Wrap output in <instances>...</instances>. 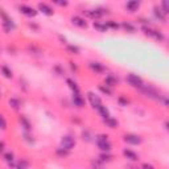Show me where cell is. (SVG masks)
I'll use <instances>...</instances> for the list:
<instances>
[{
  "label": "cell",
  "mask_w": 169,
  "mask_h": 169,
  "mask_svg": "<svg viewBox=\"0 0 169 169\" xmlns=\"http://www.w3.org/2000/svg\"><path fill=\"white\" fill-rule=\"evenodd\" d=\"M104 81H106V84H107V87H114V86H116L118 82H119V81H118V78H116V77H114L112 74H108L107 77H106Z\"/></svg>",
  "instance_id": "4fadbf2b"
},
{
  "label": "cell",
  "mask_w": 169,
  "mask_h": 169,
  "mask_svg": "<svg viewBox=\"0 0 169 169\" xmlns=\"http://www.w3.org/2000/svg\"><path fill=\"white\" fill-rule=\"evenodd\" d=\"M155 16H156L157 17V19H160V20H161V21H165L167 19H165V15H164V13H163V11L161 10H160V8H157V7H155Z\"/></svg>",
  "instance_id": "d6986e66"
},
{
  "label": "cell",
  "mask_w": 169,
  "mask_h": 169,
  "mask_svg": "<svg viewBox=\"0 0 169 169\" xmlns=\"http://www.w3.org/2000/svg\"><path fill=\"white\" fill-rule=\"evenodd\" d=\"M119 102L123 104V106H127L128 104V100L127 99H124V98H119Z\"/></svg>",
  "instance_id": "8d00e7d4"
},
{
  "label": "cell",
  "mask_w": 169,
  "mask_h": 169,
  "mask_svg": "<svg viewBox=\"0 0 169 169\" xmlns=\"http://www.w3.org/2000/svg\"><path fill=\"white\" fill-rule=\"evenodd\" d=\"M57 153L61 155V156H66V155L69 153V151H66V149H64V148H60V149H57Z\"/></svg>",
  "instance_id": "e575fe53"
},
{
  "label": "cell",
  "mask_w": 169,
  "mask_h": 169,
  "mask_svg": "<svg viewBox=\"0 0 169 169\" xmlns=\"http://www.w3.org/2000/svg\"><path fill=\"white\" fill-rule=\"evenodd\" d=\"M94 28L96 30H99V32H106V30H107L106 24H100V23H96V21H94Z\"/></svg>",
  "instance_id": "7402d4cb"
},
{
  "label": "cell",
  "mask_w": 169,
  "mask_h": 169,
  "mask_svg": "<svg viewBox=\"0 0 169 169\" xmlns=\"http://www.w3.org/2000/svg\"><path fill=\"white\" fill-rule=\"evenodd\" d=\"M122 26H123V28L124 29H126L127 30V32H130V33H133V32H135V26H133L132 24H130V23H126V21H124V23H122Z\"/></svg>",
  "instance_id": "ffe728a7"
},
{
  "label": "cell",
  "mask_w": 169,
  "mask_h": 169,
  "mask_svg": "<svg viewBox=\"0 0 169 169\" xmlns=\"http://www.w3.org/2000/svg\"><path fill=\"white\" fill-rule=\"evenodd\" d=\"M84 15L90 19H100L103 17L104 15H108V10H103V8H96V10H87V11H83Z\"/></svg>",
  "instance_id": "7a4b0ae2"
},
{
  "label": "cell",
  "mask_w": 169,
  "mask_h": 169,
  "mask_svg": "<svg viewBox=\"0 0 169 169\" xmlns=\"http://www.w3.org/2000/svg\"><path fill=\"white\" fill-rule=\"evenodd\" d=\"M96 110H98V111H99V114L102 115V118H103V119H107V118L110 116V114H108V110H107V108H106V106H103V104H100V106H99V107H98Z\"/></svg>",
  "instance_id": "ac0fdd59"
},
{
  "label": "cell",
  "mask_w": 169,
  "mask_h": 169,
  "mask_svg": "<svg viewBox=\"0 0 169 169\" xmlns=\"http://www.w3.org/2000/svg\"><path fill=\"white\" fill-rule=\"evenodd\" d=\"M10 168L11 169H25V167L23 165V164H15V163H10Z\"/></svg>",
  "instance_id": "4dcf8cb0"
},
{
  "label": "cell",
  "mask_w": 169,
  "mask_h": 169,
  "mask_svg": "<svg viewBox=\"0 0 169 169\" xmlns=\"http://www.w3.org/2000/svg\"><path fill=\"white\" fill-rule=\"evenodd\" d=\"M61 145H62V148L66 149V151L73 149V148H74V145H75V140H74V137H73V136H70V135L64 136V137L61 139Z\"/></svg>",
  "instance_id": "277c9868"
},
{
  "label": "cell",
  "mask_w": 169,
  "mask_h": 169,
  "mask_svg": "<svg viewBox=\"0 0 169 169\" xmlns=\"http://www.w3.org/2000/svg\"><path fill=\"white\" fill-rule=\"evenodd\" d=\"M87 98H88V100H90V103H91V106L94 108H98L100 104H103V103H102V100H100V98L98 95H95L94 92H91V91L87 92Z\"/></svg>",
  "instance_id": "9c48e42d"
},
{
  "label": "cell",
  "mask_w": 169,
  "mask_h": 169,
  "mask_svg": "<svg viewBox=\"0 0 169 169\" xmlns=\"http://www.w3.org/2000/svg\"><path fill=\"white\" fill-rule=\"evenodd\" d=\"M0 130L2 131L7 130V122H6V119H4V116L2 114H0Z\"/></svg>",
  "instance_id": "4316f807"
},
{
  "label": "cell",
  "mask_w": 169,
  "mask_h": 169,
  "mask_svg": "<svg viewBox=\"0 0 169 169\" xmlns=\"http://www.w3.org/2000/svg\"><path fill=\"white\" fill-rule=\"evenodd\" d=\"M161 7H163V10H161L163 13L167 16L168 12H169V3H168V2H163V3H161Z\"/></svg>",
  "instance_id": "f1b7e54d"
},
{
  "label": "cell",
  "mask_w": 169,
  "mask_h": 169,
  "mask_svg": "<svg viewBox=\"0 0 169 169\" xmlns=\"http://www.w3.org/2000/svg\"><path fill=\"white\" fill-rule=\"evenodd\" d=\"M107 137H108L107 135H98L96 136V145H98V148L102 149L103 152H108L111 149V147H112Z\"/></svg>",
  "instance_id": "6da1fadb"
},
{
  "label": "cell",
  "mask_w": 169,
  "mask_h": 169,
  "mask_svg": "<svg viewBox=\"0 0 169 169\" xmlns=\"http://www.w3.org/2000/svg\"><path fill=\"white\" fill-rule=\"evenodd\" d=\"M10 104L12 106V108H15V110H19L20 108V103H19V100L17 99H10Z\"/></svg>",
  "instance_id": "83f0119b"
},
{
  "label": "cell",
  "mask_w": 169,
  "mask_h": 169,
  "mask_svg": "<svg viewBox=\"0 0 169 169\" xmlns=\"http://www.w3.org/2000/svg\"><path fill=\"white\" fill-rule=\"evenodd\" d=\"M104 123L107 124V126L110 127V128H116L118 127V120L116 119H114V118H111V116H108L107 119H104Z\"/></svg>",
  "instance_id": "2e32d148"
},
{
  "label": "cell",
  "mask_w": 169,
  "mask_h": 169,
  "mask_svg": "<svg viewBox=\"0 0 169 169\" xmlns=\"http://www.w3.org/2000/svg\"><path fill=\"white\" fill-rule=\"evenodd\" d=\"M140 7V3L139 2H135V0H131V2H127V4H126V8L130 12H135V11H137V8Z\"/></svg>",
  "instance_id": "9a60e30c"
},
{
  "label": "cell",
  "mask_w": 169,
  "mask_h": 169,
  "mask_svg": "<svg viewBox=\"0 0 169 169\" xmlns=\"http://www.w3.org/2000/svg\"><path fill=\"white\" fill-rule=\"evenodd\" d=\"M141 168H143V169H155V168L151 165V164H148V163H144L143 165H141Z\"/></svg>",
  "instance_id": "d590c367"
},
{
  "label": "cell",
  "mask_w": 169,
  "mask_h": 169,
  "mask_svg": "<svg viewBox=\"0 0 169 169\" xmlns=\"http://www.w3.org/2000/svg\"><path fill=\"white\" fill-rule=\"evenodd\" d=\"M56 4H58V6H68V2H54Z\"/></svg>",
  "instance_id": "74e56055"
},
{
  "label": "cell",
  "mask_w": 169,
  "mask_h": 169,
  "mask_svg": "<svg viewBox=\"0 0 169 169\" xmlns=\"http://www.w3.org/2000/svg\"><path fill=\"white\" fill-rule=\"evenodd\" d=\"M140 90L141 92L145 95V96H148V98H152V99H160V94L157 92L156 88H153L152 86H145V84H143V86L140 87Z\"/></svg>",
  "instance_id": "3957f363"
},
{
  "label": "cell",
  "mask_w": 169,
  "mask_h": 169,
  "mask_svg": "<svg viewBox=\"0 0 169 169\" xmlns=\"http://www.w3.org/2000/svg\"><path fill=\"white\" fill-rule=\"evenodd\" d=\"M72 23L74 25L79 26V28H86V26H87V23L84 21V19H82V17H79V16H73L72 17Z\"/></svg>",
  "instance_id": "7c38bea8"
},
{
  "label": "cell",
  "mask_w": 169,
  "mask_h": 169,
  "mask_svg": "<svg viewBox=\"0 0 169 169\" xmlns=\"http://www.w3.org/2000/svg\"><path fill=\"white\" fill-rule=\"evenodd\" d=\"M68 84H69V87L72 88V90L74 91V92H79V87H78V84L75 83L73 79H68Z\"/></svg>",
  "instance_id": "44dd1931"
},
{
  "label": "cell",
  "mask_w": 169,
  "mask_h": 169,
  "mask_svg": "<svg viewBox=\"0 0 169 169\" xmlns=\"http://www.w3.org/2000/svg\"><path fill=\"white\" fill-rule=\"evenodd\" d=\"M20 123L24 126L25 130H30V128H32V126H30V123H29L28 120H26V119H25L24 116H20Z\"/></svg>",
  "instance_id": "d4e9b609"
},
{
  "label": "cell",
  "mask_w": 169,
  "mask_h": 169,
  "mask_svg": "<svg viewBox=\"0 0 169 169\" xmlns=\"http://www.w3.org/2000/svg\"><path fill=\"white\" fill-rule=\"evenodd\" d=\"M38 11H41L44 15H46V16H52L53 13H54V11H53L46 3H38Z\"/></svg>",
  "instance_id": "30bf717a"
},
{
  "label": "cell",
  "mask_w": 169,
  "mask_h": 169,
  "mask_svg": "<svg viewBox=\"0 0 169 169\" xmlns=\"http://www.w3.org/2000/svg\"><path fill=\"white\" fill-rule=\"evenodd\" d=\"M143 30H144V33L147 34V36H151V37L159 40V41H163L164 40V34L161 32H159V30H156V29H151V28H148V26H144Z\"/></svg>",
  "instance_id": "8992f818"
},
{
  "label": "cell",
  "mask_w": 169,
  "mask_h": 169,
  "mask_svg": "<svg viewBox=\"0 0 169 169\" xmlns=\"http://www.w3.org/2000/svg\"><path fill=\"white\" fill-rule=\"evenodd\" d=\"M127 82L130 83L131 86L137 87V88H140L141 86H143V79H141L140 77H137V75L133 74V73H130L127 75Z\"/></svg>",
  "instance_id": "5b68a950"
},
{
  "label": "cell",
  "mask_w": 169,
  "mask_h": 169,
  "mask_svg": "<svg viewBox=\"0 0 169 169\" xmlns=\"http://www.w3.org/2000/svg\"><path fill=\"white\" fill-rule=\"evenodd\" d=\"M99 90H100L102 92H104V94H107V95H112V90H111L110 87H107V86H103V84H100V86H99Z\"/></svg>",
  "instance_id": "484cf974"
},
{
  "label": "cell",
  "mask_w": 169,
  "mask_h": 169,
  "mask_svg": "<svg viewBox=\"0 0 169 169\" xmlns=\"http://www.w3.org/2000/svg\"><path fill=\"white\" fill-rule=\"evenodd\" d=\"M2 73L6 78H12V72L7 68V66H2Z\"/></svg>",
  "instance_id": "cb8c5ba5"
},
{
  "label": "cell",
  "mask_w": 169,
  "mask_h": 169,
  "mask_svg": "<svg viewBox=\"0 0 169 169\" xmlns=\"http://www.w3.org/2000/svg\"><path fill=\"white\" fill-rule=\"evenodd\" d=\"M73 103H74V106H77V107H83L84 106V99L79 95V92H74L73 94Z\"/></svg>",
  "instance_id": "8fae6325"
},
{
  "label": "cell",
  "mask_w": 169,
  "mask_h": 169,
  "mask_svg": "<svg viewBox=\"0 0 169 169\" xmlns=\"http://www.w3.org/2000/svg\"><path fill=\"white\" fill-rule=\"evenodd\" d=\"M3 149H4V143L0 141V152H3Z\"/></svg>",
  "instance_id": "f35d334b"
},
{
  "label": "cell",
  "mask_w": 169,
  "mask_h": 169,
  "mask_svg": "<svg viewBox=\"0 0 169 169\" xmlns=\"http://www.w3.org/2000/svg\"><path fill=\"white\" fill-rule=\"evenodd\" d=\"M111 159H112V156L108 153H102L100 156H99V161L102 163H107V161H111Z\"/></svg>",
  "instance_id": "603a6c76"
},
{
  "label": "cell",
  "mask_w": 169,
  "mask_h": 169,
  "mask_svg": "<svg viewBox=\"0 0 169 169\" xmlns=\"http://www.w3.org/2000/svg\"><path fill=\"white\" fill-rule=\"evenodd\" d=\"M19 10H20L21 13H24L25 16H29V17H34L37 15V11L34 10L33 7L26 6V4H21V6H19Z\"/></svg>",
  "instance_id": "ba28073f"
},
{
  "label": "cell",
  "mask_w": 169,
  "mask_h": 169,
  "mask_svg": "<svg viewBox=\"0 0 169 169\" xmlns=\"http://www.w3.org/2000/svg\"><path fill=\"white\" fill-rule=\"evenodd\" d=\"M106 26L107 28H112V29H119V24L118 23H115V21H107V24H106Z\"/></svg>",
  "instance_id": "f546056e"
},
{
  "label": "cell",
  "mask_w": 169,
  "mask_h": 169,
  "mask_svg": "<svg viewBox=\"0 0 169 169\" xmlns=\"http://www.w3.org/2000/svg\"><path fill=\"white\" fill-rule=\"evenodd\" d=\"M82 136H83V140H86V141H90V140H91L90 133H88L87 131H83V132H82Z\"/></svg>",
  "instance_id": "836d02e7"
},
{
  "label": "cell",
  "mask_w": 169,
  "mask_h": 169,
  "mask_svg": "<svg viewBox=\"0 0 169 169\" xmlns=\"http://www.w3.org/2000/svg\"><path fill=\"white\" fill-rule=\"evenodd\" d=\"M90 68L94 70V72H96V73H102V72L104 70L103 65H100L99 62H91V64H90Z\"/></svg>",
  "instance_id": "e0dca14e"
},
{
  "label": "cell",
  "mask_w": 169,
  "mask_h": 169,
  "mask_svg": "<svg viewBox=\"0 0 169 169\" xmlns=\"http://www.w3.org/2000/svg\"><path fill=\"white\" fill-rule=\"evenodd\" d=\"M4 159H6L8 163H13V153H11V152L6 153V155H4Z\"/></svg>",
  "instance_id": "d6a6232c"
},
{
  "label": "cell",
  "mask_w": 169,
  "mask_h": 169,
  "mask_svg": "<svg viewBox=\"0 0 169 169\" xmlns=\"http://www.w3.org/2000/svg\"><path fill=\"white\" fill-rule=\"evenodd\" d=\"M123 140L126 141V143H128V144H132V145H137V144H140L141 141H143V139H141L140 136L133 135V133H128V135H124Z\"/></svg>",
  "instance_id": "52a82bcc"
},
{
  "label": "cell",
  "mask_w": 169,
  "mask_h": 169,
  "mask_svg": "<svg viewBox=\"0 0 169 169\" xmlns=\"http://www.w3.org/2000/svg\"><path fill=\"white\" fill-rule=\"evenodd\" d=\"M123 155L126 156L128 160H131V161H137L139 160V156L135 153V152H132L131 149H124L123 151Z\"/></svg>",
  "instance_id": "5bb4252c"
},
{
  "label": "cell",
  "mask_w": 169,
  "mask_h": 169,
  "mask_svg": "<svg viewBox=\"0 0 169 169\" xmlns=\"http://www.w3.org/2000/svg\"><path fill=\"white\" fill-rule=\"evenodd\" d=\"M68 50L70 53H73V54H78L79 53V49L77 46H74V45H68Z\"/></svg>",
  "instance_id": "1f68e13d"
}]
</instances>
